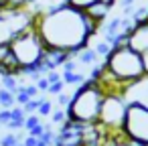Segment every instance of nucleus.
I'll use <instances>...</instances> for the list:
<instances>
[{"label": "nucleus", "instance_id": "393cba45", "mask_svg": "<svg viewBox=\"0 0 148 146\" xmlns=\"http://www.w3.org/2000/svg\"><path fill=\"white\" fill-rule=\"evenodd\" d=\"M142 67H144V75L148 77V51L142 53Z\"/></svg>", "mask_w": 148, "mask_h": 146}, {"label": "nucleus", "instance_id": "6e6552de", "mask_svg": "<svg viewBox=\"0 0 148 146\" xmlns=\"http://www.w3.org/2000/svg\"><path fill=\"white\" fill-rule=\"evenodd\" d=\"M128 47L140 55L148 51V21L136 23L132 27V31L128 33Z\"/></svg>", "mask_w": 148, "mask_h": 146}, {"label": "nucleus", "instance_id": "bb28decb", "mask_svg": "<svg viewBox=\"0 0 148 146\" xmlns=\"http://www.w3.org/2000/svg\"><path fill=\"white\" fill-rule=\"evenodd\" d=\"M16 146H25V144H23V142H18V144H16Z\"/></svg>", "mask_w": 148, "mask_h": 146}, {"label": "nucleus", "instance_id": "a878e982", "mask_svg": "<svg viewBox=\"0 0 148 146\" xmlns=\"http://www.w3.org/2000/svg\"><path fill=\"white\" fill-rule=\"evenodd\" d=\"M99 2H103V4H108V6L112 8V6L116 4V0H99Z\"/></svg>", "mask_w": 148, "mask_h": 146}, {"label": "nucleus", "instance_id": "f8f14e48", "mask_svg": "<svg viewBox=\"0 0 148 146\" xmlns=\"http://www.w3.org/2000/svg\"><path fill=\"white\" fill-rule=\"evenodd\" d=\"M14 106H16V97H14V93L2 87V89H0V108H2V110H12Z\"/></svg>", "mask_w": 148, "mask_h": 146}, {"label": "nucleus", "instance_id": "dca6fc26", "mask_svg": "<svg viewBox=\"0 0 148 146\" xmlns=\"http://www.w3.org/2000/svg\"><path fill=\"white\" fill-rule=\"evenodd\" d=\"M51 122L55 124H65L67 122V110H55L51 114Z\"/></svg>", "mask_w": 148, "mask_h": 146}, {"label": "nucleus", "instance_id": "2eb2a0df", "mask_svg": "<svg viewBox=\"0 0 148 146\" xmlns=\"http://www.w3.org/2000/svg\"><path fill=\"white\" fill-rule=\"evenodd\" d=\"M63 89H65V81H63V79H59V81H55V83H49V89H47V93L59 95V93H63Z\"/></svg>", "mask_w": 148, "mask_h": 146}, {"label": "nucleus", "instance_id": "f257e3e1", "mask_svg": "<svg viewBox=\"0 0 148 146\" xmlns=\"http://www.w3.org/2000/svg\"><path fill=\"white\" fill-rule=\"evenodd\" d=\"M35 29L39 31L47 49H57L73 55L89 45L93 35H97L99 25L93 23L85 14V10L63 4L45 12H37Z\"/></svg>", "mask_w": 148, "mask_h": 146}, {"label": "nucleus", "instance_id": "9d476101", "mask_svg": "<svg viewBox=\"0 0 148 146\" xmlns=\"http://www.w3.org/2000/svg\"><path fill=\"white\" fill-rule=\"evenodd\" d=\"M110 10H112V8H110L108 4H103V2H99V0H97V2H93L91 6H87V8H85V14H87L93 23H97V25L101 27V25H103V21L108 19Z\"/></svg>", "mask_w": 148, "mask_h": 146}, {"label": "nucleus", "instance_id": "ddd939ff", "mask_svg": "<svg viewBox=\"0 0 148 146\" xmlns=\"http://www.w3.org/2000/svg\"><path fill=\"white\" fill-rule=\"evenodd\" d=\"M39 124H41V116H39V114H29L27 120H25V130L29 132V130H33V128L39 126Z\"/></svg>", "mask_w": 148, "mask_h": 146}, {"label": "nucleus", "instance_id": "9b49d317", "mask_svg": "<svg viewBox=\"0 0 148 146\" xmlns=\"http://www.w3.org/2000/svg\"><path fill=\"white\" fill-rule=\"evenodd\" d=\"M63 4H67V0H33L31 6L35 8V12H45L57 6H63Z\"/></svg>", "mask_w": 148, "mask_h": 146}, {"label": "nucleus", "instance_id": "1a4fd4ad", "mask_svg": "<svg viewBox=\"0 0 148 146\" xmlns=\"http://www.w3.org/2000/svg\"><path fill=\"white\" fill-rule=\"evenodd\" d=\"M124 99L128 104H140V106L148 108V77L144 75L142 79L130 83L124 91Z\"/></svg>", "mask_w": 148, "mask_h": 146}, {"label": "nucleus", "instance_id": "5701e85b", "mask_svg": "<svg viewBox=\"0 0 148 146\" xmlns=\"http://www.w3.org/2000/svg\"><path fill=\"white\" fill-rule=\"evenodd\" d=\"M45 77L49 79V83H55V81H59V79H61V73H59L57 69H53V71H49Z\"/></svg>", "mask_w": 148, "mask_h": 146}, {"label": "nucleus", "instance_id": "a211bd4d", "mask_svg": "<svg viewBox=\"0 0 148 146\" xmlns=\"http://www.w3.org/2000/svg\"><path fill=\"white\" fill-rule=\"evenodd\" d=\"M37 114H39L41 118H43V116H51V114H53V106H51V101H49V99H45V101L39 106Z\"/></svg>", "mask_w": 148, "mask_h": 146}, {"label": "nucleus", "instance_id": "20e7f679", "mask_svg": "<svg viewBox=\"0 0 148 146\" xmlns=\"http://www.w3.org/2000/svg\"><path fill=\"white\" fill-rule=\"evenodd\" d=\"M37 12L33 6H10L0 4V45H10L18 35L35 27Z\"/></svg>", "mask_w": 148, "mask_h": 146}, {"label": "nucleus", "instance_id": "f3484780", "mask_svg": "<svg viewBox=\"0 0 148 146\" xmlns=\"http://www.w3.org/2000/svg\"><path fill=\"white\" fill-rule=\"evenodd\" d=\"M93 2H97V0H67V4H71V6L79 8V10H85V8L91 6Z\"/></svg>", "mask_w": 148, "mask_h": 146}, {"label": "nucleus", "instance_id": "4468645a", "mask_svg": "<svg viewBox=\"0 0 148 146\" xmlns=\"http://www.w3.org/2000/svg\"><path fill=\"white\" fill-rule=\"evenodd\" d=\"M16 144H18V138H16L14 132H8L0 138V146H16Z\"/></svg>", "mask_w": 148, "mask_h": 146}, {"label": "nucleus", "instance_id": "0eeeda50", "mask_svg": "<svg viewBox=\"0 0 148 146\" xmlns=\"http://www.w3.org/2000/svg\"><path fill=\"white\" fill-rule=\"evenodd\" d=\"M122 132L130 142L138 146H148V108L140 104H128Z\"/></svg>", "mask_w": 148, "mask_h": 146}, {"label": "nucleus", "instance_id": "c85d7f7f", "mask_svg": "<svg viewBox=\"0 0 148 146\" xmlns=\"http://www.w3.org/2000/svg\"><path fill=\"white\" fill-rule=\"evenodd\" d=\"M81 146H83V144H81Z\"/></svg>", "mask_w": 148, "mask_h": 146}, {"label": "nucleus", "instance_id": "f03ea898", "mask_svg": "<svg viewBox=\"0 0 148 146\" xmlns=\"http://www.w3.org/2000/svg\"><path fill=\"white\" fill-rule=\"evenodd\" d=\"M103 91L99 85L91 79H87L83 85H79L73 91L71 104L67 108V118L81 124H95L99 118V108L103 101Z\"/></svg>", "mask_w": 148, "mask_h": 146}, {"label": "nucleus", "instance_id": "6ab92c4d", "mask_svg": "<svg viewBox=\"0 0 148 146\" xmlns=\"http://www.w3.org/2000/svg\"><path fill=\"white\" fill-rule=\"evenodd\" d=\"M45 130H47V126H45V124H39V126H35L33 130H29V136H35V138H41V136L45 134Z\"/></svg>", "mask_w": 148, "mask_h": 146}, {"label": "nucleus", "instance_id": "412c9836", "mask_svg": "<svg viewBox=\"0 0 148 146\" xmlns=\"http://www.w3.org/2000/svg\"><path fill=\"white\" fill-rule=\"evenodd\" d=\"M35 85L39 87V91H47V89H49V79L43 75L41 79H37V81H35Z\"/></svg>", "mask_w": 148, "mask_h": 146}, {"label": "nucleus", "instance_id": "cd10ccee", "mask_svg": "<svg viewBox=\"0 0 148 146\" xmlns=\"http://www.w3.org/2000/svg\"><path fill=\"white\" fill-rule=\"evenodd\" d=\"M0 89H2V83H0Z\"/></svg>", "mask_w": 148, "mask_h": 146}, {"label": "nucleus", "instance_id": "7ed1b4c3", "mask_svg": "<svg viewBox=\"0 0 148 146\" xmlns=\"http://www.w3.org/2000/svg\"><path fill=\"white\" fill-rule=\"evenodd\" d=\"M103 67L114 79H118L126 85H130V83L144 77L142 55L132 51L130 47H114L112 53L106 57Z\"/></svg>", "mask_w": 148, "mask_h": 146}, {"label": "nucleus", "instance_id": "423d86ee", "mask_svg": "<svg viewBox=\"0 0 148 146\" xmlns=\"http://www.w3.org/2000/svg\"><path fill=\"white\" fill-rule=\"evenodd\" d=\"M126 112H128V101L124 99V95L108 93V95H103V101H101V108H99L97 124L108 132V136L118 134V132H122V128H124Z\"/></svg>", "mask_w": 148, "mask_h": 146}, {"label": "nucleus", "instance_id": "aec40b11", "mask_svg": "<svg viewBox=\"0 0 148 146\" xmlns=\"http://www.w3.org/2000/svg\"><path fill=\"white\" fill-rule=\"evenodd\" d=\"M10 110H0V126H6L10 122Z\"/></svg>", "mask_w": 148, "mask_h": 146}, {"label": "nucleus", "instance_id": "39448f33", "mask_svg": "<svg viewBox=\"0 0 148 146\" xmlns=\"http://www.w3.org/2000/svg\"><path fill=\"white\" fill-rule=\"evenodd\" d=\"M10 51H12V57L18 63V67L27 69V67H39V63L43 61V57L47 53V45L43 43L39 31L33 27L10 43Z\"/></svg>", "mask_w": 148, "mask_h": 146}, {"label": "nucleus", "instance_id": "b1692460", "mask_svg": "<svg viewBox=\"0 0 148 146\" xmlns=\"http://www.w3.org/2000/svg\"><path fill=\"white\" fill-rule=\"evenodd\" d=\"M23 144H25V146H37V144H39V138H35V136H27V138L23 140Z\"/></svg>", "mask_w": 148, "mask_h": 146}, {"label": "nucleus", "instance_id": "4be33fe9", "mask_svg": "<svg viewBox=\"0 0 148 146\" xmlns=\"http://www.w3.org/2000/svg\"><path fill=\"white\" fill-rule=\"evenodd\" d=\"M4 2L10 4V6H31L33 0H4Z\"/></svg>", "mask_w": 148, "mask_h": 146}]
</instances>
